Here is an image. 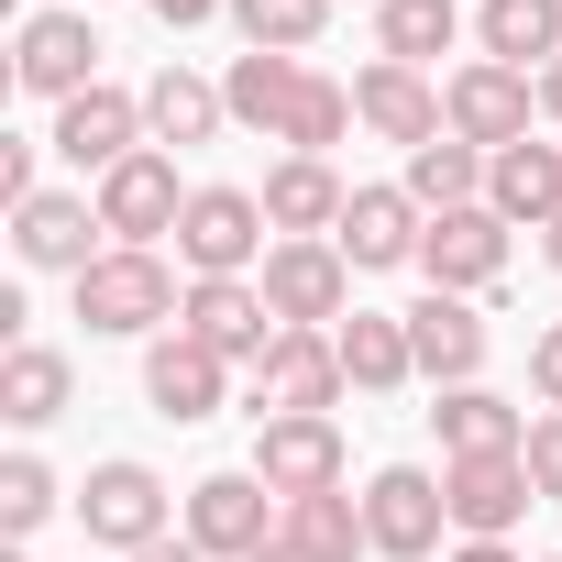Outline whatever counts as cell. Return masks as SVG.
<instances>
[{"label": "cell", "mask_w": 562, "mask_h": 562, "mask_svg": "<svg viewBox=\"0 0 562 562\" xmlns=\"http://www.w3.org/2000/svg\"><path fill=\"white\" fill-rule=\"evenodd\" d=\"M540 111H551V122H562V56H551V67H540Z\"/></svg>", "instance_id": "cell-41"}, {"label": "cell", "mask_w": 562, "mask_h": 562, "mask_svg": "<svg viewBox=\"0 0 562 562\" xmlns=\"http://www.w3.org/2000/svg\"><path fill=\"white\" fill-rule=\"evenodd\" d=\"M144 12H155L166 34H188V23H210V12H232V0H144Z\"/></svg>", "instance_id": "cell-38"}, {"label": "cell", "mask_w": 562, "mask_h": 562, "mask_svg": "<svg viewBox=\"0 0 562 562\" xmlns=\"http://www.w3.org/2000/svg\"><path fill=\"white\" fill-rule=\"evenodd\" d=\"M375 12H386V0H375Z\"/></svg>", "instance_id": "cell-44"}, {"label": "cell", "mask_w": 562, "mask_h": 562, "mask_svg": "<svg viewBox=\"0 0 562 562\" xmlns=\"http://www.w3.org/2000/svg\"><path fill=\"white\" fill-rule=\"evenodd\" d=\"M265 496H276L265 474H199V485H188V540H199L210 562H254L276 529H288Z\"/></svg>", "instance_id": "cell-6"}, {"label": "cell", "mask_w": 562, "mask_h": 562, "mask_svg": "<svg viewBox=\"0 0 562 562\" xmlns=\"http://www.w3.org/2000/svg\"><path fill=\"white\" fill-rule=\"evenodd\" d=\"M188 199H199V188H177V155H155V144H144V155H122V166L100 177V232H122V243H144V254H155V232H177V221H188Z\"/></svg>", "instance_id": "cell-9"}, {"label": "cell", "mask_w": 562, "mask_h": 562, "mask_svg": "<svg viewBox=\"0 0 562 562\" xmlns=\"http://www.w3.org/2000/svg\"><path fill=\"white\" fill-rule=\"evenodd\" d=\"M485 56L496 67H518V78H540L551 56H562V0H485Z\"/></svg>", "instance_id": "cell-25"}, {"label": "cell", "mask_w": 562, "mask_h": 562, "mask_svg": "<svg viewBox=\"0 0 562 562\" xmlns=\"http://www.w3.org/2000/svg\"><path fill=\"white\" fill-rule=\"evenodd\" d=\"M551 562H562V551H551Z\"/></svg>", "instance_id": "cell-45"}, {"label": "cell", "mask_w": 562, "mask_h": 562, "mask_svg": "<svg viewBox=\"0 0 562 562\" xmlns=\"http://www.w3.org/2000/svg\"><path fill=\"white\" fill-rule=\"evenodd\" d=\"M288 540H310L321 562L375 551V540H364V496H342V485H331V496H299V507H288Z\"/></svg>", "instance_id": "cell-32"}, {"label": "cell", "mask_w": 562, "mask_h": 562, "mask_svg": "<svg viewBox=\"0 0 562 562\" xmlns=\"http://www.w3.org/2000/svg\"><path fill=\"white\" fill-rule=\"evenodd\" d=\"M375 34H386V67H430V56H452L463 12H452V0H386Z\"/></svg>", "instance_id": "cell-30"}, {"label": "cell", "mask_w": 562, "mask_h": 562, "mask_svg": "<svg viewBox=\"0 0 562 562\" xmlns=\"http://www.w3.org/2000/svg\"><path fill=\"white\" fill-rule=\"evenodd\" d=\"M419 265H430V288H452V299H474V288H496L507 276V221L474 199V210H441L430 232H419Z\"/></svg>", "instance_id": "cell-14"}, {"label": "cell", "mask_w": 562, "mask_h": 562, "mask_svg": "<svg viewBox=\"0 0 562 562\" xmlns=\"http://www.w3.org/2000/svg\"><path fill=\"white\" fill-rule=\"evenodd\" d=\"M276 310H265V288L254 276H188V310H177V331L199 342V353H221V364H265V331Z\"/></svg>", "instance_id": "cell-8"}, {"label": "cell", "mask_w": 562, "mask_h": 562, "mask_svg": "<svg viewBox=\"0 0 562 562\" xmlns=\"http://www.w3.org/2000/svg\"><path fill=\"white\" fill-rule=\"evenodd\" d=\"M342 199H353V188L331 177V155H288V166L265 177V221L288 232V243H331V232H342Z\"/></svg>", "instance_id": "cell-20"}, {"label": "cell", "mask_w": 562, "mask_h": 562, "mask_svg": "<svg viewBox=\"0 0 562 562\" xmlns=\"http://www.w3.org/2000/svg\"><path fill=\"white\" fill-rule=\"evenodd\" d=\"M397 321H408V353H419L430 386H474V364H485V321H474L452 288H430V299L397 310Z\"/></svg>", "instance_id": "cell-19"}, {"label": "cell", "mask_w": 562, "mask_h": 562, "mask_svg": "<svg viewBox=\"0 0 562 562\" xmlns=\"http://www.w3.org/2000/svg\"><path fill=\"white\" fill-rule=\"evenodd\" d=\"M419 232H430V210H419L408 188H353V199H342V232H331V243H342V254H353V265L375 276V265H408V254H419Z\"/></svg>", "instance_id": "cell-18"}, {"label": "cell", "mask_w": 562, "mask_h": 562, "mask_svg": "<svg viewBox=\"0 0 562 562\" xmlns=\"http://www.w3.org/2000/svg\"><path fill=\"white\" fill-rule=\"evenodd\" d=\"M342 133H353V89H342V78H299L288 133H276V144H288V155H331Z\"/></svg>", "instance_id": "cell-31"}, {"label": "cell", "mask_w": 562, "mask_h": 562, "mask_svg": "<svg viewBox=\"0 0 562 562\" xmlns=\"http://www.w3.org/2000/svg\"><path fill=\"white\" fill-rule=\"evenodd\" d=\"M485 166H496V155H474V144H452V133H441V144H419V155H408V199H419L430 221H441V210H474V199H485Z\"/></svg>", "instance_id": "cell-29"}, {"label": "cell", "mask_w": 562, "mask_h": 562, "mask_svg": "<svg viewBox=\"0 0 562 562\" xmlns=\"http://www.w3.org/2000/svg\"><path fill=\"white\" fill-rule=\"evenodd\" d=\"M254 562H321V551H310V540H288V529H276V540H265Z\"/></svg>", "instance_id": "cell-39"}, {"label": "cell", "mask_w": 562, "mask_h": 562, "mask_svg": "<svg viewBox=\"0 0 562 562\" xmlns=\"http://www.w3.org/2000/svg\"><path fill=\"white\" fill-rule=\"evenodd\" d=\"M331 342H342V375H353L364 397H397V386L419 375V353H408V321H386V310H353Z\"/></svg>", "instance_id": "cell-23"}, {"label": "cell", "mask_w": 562, "mask_h": 562, "mask_svg": "<svg viewBox=\"0 0 562 562\" xmlns=\"http://www.w3.org/2000/svg\"><path fill=\"white\" fill-rule=\"evenodd\" d=\"M441 529H452V507H441V474H419V463H386V474L364 485V540H375L386 562H430V551H441Z\"/></svg>", "instance_id": "cell-7"}, {"label": "cell", "mask_w": 562, "mask_h": 562, "mask_svg": "<svg viewBox=\"0 0 562 562\" xmlns=\"http://www.w3.org/2000/svg\"><path fill=\"white\" fill-rule=\"evenodd\" d=\"M529 386H540V397H551V408H562V321H551V331H540V342H529Z\"/></svg>", "instance_id": "cell-36"}, {"label": "cell", "mask_w": 562, "mask_h": 562, "mask_svg": "<svg viewBox=\"0 0 562 562\" xmlns=\"http://www.w3.org/2000/svg\"><path fill=\"white\" fill-rule=\"evenodd\" d=\"M265 232H276V221H265L254 188H199L188 221H177V265H188V276H243L254 254H276Z\"/></svg>", "instance_id": "cell-5"}, {"label": "cell", "mask_w": 562, "mask_h": 562, "mask_svg": "<svg viewBox=\"0 0 562 562\" xmlns=\"http://www.w3.org/2000/svg\"><path fill=\"white\" fill-rule=\"evenodd\" d=\"M0 419H23V430L67 419V353H45V342H12V353H0Z\"/></svg>", "instance_id": "cell-28"}, {"label": "cell", "mask_w": 562, "mask_h": 562, "mask_svg": "<svg viewBox=\"0 0 562 562\" xmlns=\"http://www.w3.org/2000/svg\"><path fill=\"white\" fill-rule=\"evenodd\" d=\"M177 310H188V299H177V276H166V254H144V243H111V254L78 276V321L111 331V342H133V331L177 321Z\"/></svg>", "instance_id": "cell-1"}, {"label": "cell", "mask_w": 562, "mask_h": 562, "mask_svg": "<svg viewBox=\"0 0 562 562\" xmlns=\"http://www.w3.org/2000/svg\"><path fill=\"white\" fill-rule=\"evenodd\" d=\"M133 562H210L199 540H155V551H133Z\"/></svg>", "instance_id": "cell-40"}, {"label": "cell", "mask_w": 562, "mask_h": 562, "mask_svg": "<svg viewBox=\"0 0 562 562\" xmlns=\"http://www.w3.org/2000/svg\"><path fill=\"white\" fill-rule=\"evenodd\" d=\"M89 56H100V34H89V12H34L23 34H12V78L34 89V100H78V89H100L89 78Z\"/></svg>", "instance_id": "cell-12"}, {"label": "cell", "mask_w": 562, "mask_h": 562, "mask_svg": "<svg viewBox=\"0 0 562 562\" xmlns=\"http://www.w3.org/2000/svg\"><path fill=\"white\" fill-rule=\"evenodd\" d=\"M299 56H232V78H221V100H232V122H254V133H288V100H299Z\"/></svg>", "instance_id": "cell-27"}, {"label": "cell", "mask_w": 562, "mask_h": 562, "mask_svg": "<svg viewBox=\"0 0 562 562\" xmlns=\"http://www.w3.org/2000/svg\"><path fill=\"white\" fill-rule=\"evenodd\" d=\"M0 199H12V210L45 199V188H34V144H0Z\"/></svg>", "instance_id": "cell-37"}, {"label": "cell", "mask_w": 562, "mask_h": 562, "mask_svg": "<svg viewBox=\"0 0 562 562\" xmlns=\"http://www.w3.org/2000/svg\"><path fill=\"white\" fill-rule=\"evenodd\" d=\"M221 386H232V364H221V353H199L188 331L144 353V397H155V419H177V430H188V419H210V408H221Z\"/></svg>", "instance_id": "cell-21"}, {"label": "cell", "mask_w": 562, "mask_h": 562, "mask_svg": "<svg viewBox=\"0 0 562 562\" xmlns=\"http://www.w3.org/2000/svg\"><path fill=\"white\" fill-rule=\"evenodd\" d=\"M540 254H551V265H562V221H551V232H540Z\"/></svg>", "instance_id": "cell-43"}, {"label": "cell", "mask_w": 562, "mask_h": 562, "mask_svg": "<svg viewBox=\"0 0 562 562\" xmlns=\"http://www.w3.org/2000/svg\"><path fill=\"white\" fill-rule=\"evenodd\" d=\"M56 155L111 177L122 155H144V100H122V89H78V100L56 111Z\"/></svg>", "instance_id": "cell-16"}, {"label": "cell", "mask_w": 562, "mask_h": 562, "mask_svg": "<svg viewBox=\"0 0 562 562\" xmlns=\"http://www.w3.org/2000/svg\"><path fill=\"white\" fill-rule=\"evenodd\" d=\"M529 111H540V78H518V67H496V56H474V67L441 89V122H452V144H474V155L529 144Z\"/></svg>", "instance_id": "cell-4"}, {"label": "cell", "mask_w": 562, "mask_h": 562, "mask_svg": "<svg viewBox=\"0 0 562 562\" xmlns=\"http://www.w3.org/2000/svg\"><path fill=\"white\" fill-rule=\"evenodd\" d=\"M353 122H364V133H386V144H408V155L452 133L419 67H364V78H353Z\"/></svg>", "instance_id": "cell-15"}, {"label": "cell", "mask_w": 562, "mask_h": 562, "mask_svg": "<svg viewBox=\"0 0 562 562\" xmlns=\"http://www.w3.org/2000/svg\"><path fill=\"white\" fill-rule=\"evenodd\" d=\"M441 507H452L463 540H507L518 507H540V485H529L518 452H474V463H441Z\"/></svg>", "instance_id": "cell-10"}, {"label": "cell", "mask_w": 562, "mask_h": 562, "mask_svg": "<svg viewBox=\"0 0 562 562\" xmlns=\"http://www.w3.org/2000/svg\"><path fill=\"white\" fill-rule=\"evenodd\" d=\"M485 210L551 232V221H562V144H507V155L485 166Z\"/></svg>", "instance_id": "cell-22"}, {"label": "cell", "mask_w": 562, "mask_h": 562, "mask_svg": "<svg viewBox=\"0 0 562 562\" xmlns=\"http://www.w3.org/2000/svg\"><path fill=\"white\" fill-rule=\"evenodd\" d=\"M89 232H100V210L89 199H67V188H45V199H23L12 210V254L23 265H45V276H89L100 254H89Z\"/></svg>", "instance_id": "cell-17"}, {"label": "cell", "mask_w": 562, "mask_h": 562, "mask_svg": "<svg viewBox=\"0 0 562 562\" xmlns=\"http://www.w3.org/2000/svg\"><path fill=\"white\" fill-rule=\"evenodd\" d=\"M518 463H529V485H540V496H562V408H551V419H529Z\"/></svg>", "instance_id": "cell-35"}, {"label": "cell", "mask_w": 562, "mask_h": 562, "mask_svg": "<svg viewBox=\"0 0 562 562\" xmlns=\"http://www.w3.org/2000/svg\"><path fill=\"white\" fill-rule=\"evenodd\" d=\"M254 288H265L276 331H342V299H353V254H342V243H276Z\"/></svg>", "instance_id": "cell-2"}, {"label": "cell", "mask_w": 562, "mask_h": 562, "mask_svg": "<svg viewBox=\"0 0 562 562\" xmlns=\"http://www.w3.org/2000/svg\"><path fill=\"white\" fill-rule=\"evenodd\" d=\"M254 474L276 485V496H331L342 485V430L331 419H254Z\"/></svg>", "instance_id": "cell-13"}, {"label": "cell", "mask_w": 562, "mask_h": 562, "mask_svg": "<svg viewBox=\"0 0 562 562\" xmlns=\"http://www.w3.org/2000/svg\"><path fill=\"white\" fill-rule=\"evenodd\" d=\"M78 518H89L100 551H155V540H166V485H155V463H100V474L78 485Z\"/></svg>", "instance_id": "cell-11"}, {"label": "cell", "mask_w": 562, "mask_h": 562, "mask_svg": "<svg viewBox=\"0 0 562 562\" xmlns=\"http://www.w3.org/2000/svg\"><path fill=\"white\" fill-rule=\"evenodd\" d=\"M232 23H243V45H265V56H299V45L331 23V0H232Z\"/></svg>", "instance_id": "cell-33"}, {"label": "cell", "mask_w": 562, "mask_h": 562, "mask_svg": "<svg viewBox=\"0 0 562 562\" xmlns=\"http://www.w3.org/2000/svg\"><path fill=\"white\" fill-rule=\"evenodd\" d=\"M342 386L353 375H342V342L331 331H276L265 364H254V419H331Z\"/></svg>", "instance_id": "cell-3"}, {"label": "cell", "mask_w": 562, "mask_h": 562, "mask_svg": "<svg viewBox=\"0 0 562 562\" xmlns=\"http://www.w3.org/2000/svg\"><path fill=\"white\" fill-rule=\"evenodd\" d=\"M452 562H518V551H507V540H463Z\"/></svg>", "instance_id": "cell-42"}, {"label": "cell", "mask_w": 562, "mask_h": 562, "mask_svg": "<svg viewBox=\"0 0 562 562\" xmlns=\"http://www.w3.org/2000/svg\"><path fill=\"white\" fill-rule=\"evenodd\" d=\"M441 463H474V452H518L529 441V419L507 408V397H485V386H441Z\"/></svg>", "instance_id": "cell-24"}, {"label": "cell", "mask_w": 562, "mask_h": 562, "mask_svg": "<svg viewBox=\"0 0 562 562\" xmlns=\"http://www.w3.org/2000/svg\"><path fill=\"white\" fill-rule=\"evenodd\" d=\"M221 122H232V100H221L210 78H188V67H166V78L144 89V133H155V144H210Z\"/></svg>", "instance_id": "cell-26"}, {"label": "cell", "mask_w": 562, "mask_h": 562, "mask_svg": "<svg viewBox=\"0 0 562 562\" xmlns=\"http://www.w3.org/2000/svg\"><path fill=\"white\" fill-rule=\"evenodd\" d=\"M56 518V474L34 463V452H12V463H0V529H12V540H34Z\"/></svg>", "instance_id": "cell-34"}]
</instances>
